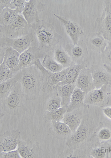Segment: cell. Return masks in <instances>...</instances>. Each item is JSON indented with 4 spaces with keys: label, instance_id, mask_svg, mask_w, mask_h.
Wrapping results in <instances>:
<instances>
[{
    "label": "cell",
    "instance_id": "19",
    "mask_svg": "<svg viewBox=\"0 0 111 158\" xmlns=\"http://www.w3.org/2000/svg\"><path fill=\"white\" fill-rule=\"evenodd\" d=\"M108 43L99 32L90 33L87 37L86 45L92 51L99 53L104 51Z\"/></svg>",
    "mask_w": 111,
    "mask_h": 158
},
{
    "label": "cell",
    "instance_id": "37",
    "mask_svg": "<svg viewBox=\"0 0 111 158\" xmlns=\"http://www.w3.org/2000/svg\"><path fill=\"white\" fill-rule=\"evenodd\" d=\"M0 158H20L19 152L17 149L10 151L6 152H0Z\"/></svg>",
    "mask_w": 111,
    "mask_h": 158
},
{
    "label": "cell",
    "instance_id": "21",
    "mask_svg": "<svg viewBox=\"0 0 111 158\" xmlns=\"http://www.w3.org/2000/svg\"><path fill=\"white\" fill-rule=\"evenodd\" d=\"M50 131L54 137L59 139H68L73 133L65 123L55 121L50 122Z\"/></svg>",
    "mask_w": 111,
    "mask_h": 158
},
{
    "label": "cell",
    "instance_id": "16",
    "mask_svg": "<svg viewBox=\"0 0 111 158\" xmlns=\"http://www.w3.org/2000/svg\"><path fill=\"white\" fill-rule=\"evenodd\" d=\"M55 17L62 23L65 31L72 40L73 45H77L80 38L84 35V32L77 23L65 17L54 14Z\"/></svg>",
    "mask_w": 111,
    "mask_h": 158
},
{
    "label": "cell",
    "instance_id": "22",
    "mask_svg": "<svg viewBox=\"0 0 111 158\" xmlns=\"http://www.w3.org/2000/svg\"><path fill=\"white\" fill-rule=\"evenodd\" d=\"M85 93L79 88L76 87L72 94L69 104L68 106L67 112H71L81 108L89 109L90 106L84 102Z\"/></svg>",
    "mask_w": 111,
    "mask_h": 158
},
{
    "label": "cell",
    "instance_id": "27",
    "mask_svg": "<svg viewBox=\"0 0 111 158\" xmlns=\"http://www.w3.org/2000/svg\"><path fill=\"white\" fill-rule=\"evenodd\" d=\"M111 152V145L95 144L90 146L89 155L91 158H109Z\"/></svg>",
    "mask_w": 111,
    "mask_h": 158
},
{
    "label": "cell",
    "instance_id": "1",
    "mask_svg": "<svg viewBox=\"0 0 111 158\" xmlns=\"http://www.w3.org/2000/svg\"><path fill=\"white\" fill-rule=\"evenodd\" d=\"M20 71L21 77L19 82L25 98L28 101L36 100L39 96L43 83L41 71L35 65Z\"/></svg>",
    "mask_w": 111,
    "mask_h": 158
},
{
    "label": "cell",
    "instance_id": "4",
    "mask_svg": "<svg viewBox=\"0 0 111 158\" xmlns=\"http://www.w3.org/2000/svg\"><path fill=\"white\" fill-rule=\"evenodd\" d=\"M24 98L21 84L18 82L8 96L1 102V108L9 115L21 117L26 112Z\"/></svg>",
    "mask_w": 111,
    "mask_h": 158
},
{
    "label": "cell",
    "instance_id": "25",
    "mask_svg": "<svg viewBox=\"0 0 111 158\" xmlns=\"http://www.w3.org/2000/svg\"><path fill=\"white\" fill-rule=\"evenodd\" d=\"M20 55V53L12 48H7L2 62L12 71L19 65Z\"/></svg>",
    "mask_w": 111,
    "mask_h": 158
},
{
    "label": "cell",
    "instance_id": "30",
    "mask_svg": "<svg viewBox=\"0 0 111 158\" xmlns=\"http://www.w3.org/2000/svg\"><path fill=\"white\" fill-rule=\"evenodd\" d=\"M0 12V25L2 26L11 24L19 15L17 10L8 8H5Z\"/></svg>",
    "mask_w": 111,
    "mask_h": 158
},
{
    "label": "cell",
    "instance_id": "26",
    "mask_svg": "<svg viewBox=\"0 0 111 158\" xmlns=\"http://www.w3.org/2000/svg\"><path fill=\"white\" fill-rule=\"evenodd\" d=\"M76 87L75 85L73 84H65L56 87L58 94L61 99V106L68 107L72 94Z\"/></svg>",
    "mask_w": 111,
    "mask_h": 158
},
{
    "label": "cell",
    "instance_id": "40",
    "mask_svg": "<svg viewBox=\"0 0 111 158\" xmlns=\"http://www.w3.org/2000/svg\"><path fill=\"white\" fill-rule=\"evenodd\" d=\"M110 158H111V152L110 154Z\"/></svg>",
    "mask_w": 111,
    "mask_h": 158
},
{
    "label": "cell",
    "instance_id": "33",
    "mask_svg": "<svg viewBox=\"0 0 111 158\" xmlns=\"http://www.w3.org/2000/svg\"><path fill=\"white\" fill-rule=\"evenodd\" d=\"M61 99L57 93V89L53 91L47 101L46 111H52L61 107Z\"/></svg>",
    "mask_w": 111,
    "mask_h": 158
},
{
    "label": "cell",
    "instance_id": "3",
    "mask_svg": "<svg viewBox=\"0 0 111 158\" xmlns=\"http://www.w3.org/2000/svg\"><path fill=\"white\" fill-rule=\"evenodd\" d=\"M96 129L93 117L89 114L83 115L79 127L66 139L65 145L69 148L76 149L89 146Z\"/></svg>",
    "mask_w": 111,
    "mask_h": 158
},
{
    "label": "cell",
    "instance_id": "18",
    "mask_svg": "<svg viewBox=\"0 0 111 158\" xmlns=\"http://www.w3.org/2000/svg\"><path fill=\"white\" fill-rule=\"evenodd\" d=\"M75 85L76 87L86 94L96 89L90 69L85 68L81 70L76 80Z\"/></svg>",
    "mask_w": 111,
    "mask_h": 158
},
{
    "label": "cell",
    "instance_id": "11",
    "mask_svg": "<svg viewBox=\"0 0 111 158\" xmlns=\"http://www.w3.org/2000/svg\"><path fill=\"white\" fill-rule=\"evenodd\" d=\"M45 4L39 0H30L27 2L23 15L29 24L32 25L40 21L39 14L45 10Z\"/></svg>",
    "mask_w": 111,
    "mask_h": 158
},
{
    "label": "cell",
    "instance_id": "23",
    "mask_svg": "<svg viewBox=\"0 0 111 158\" xmlns=\"http://www.w3.org/2000/svg\"><path fill=\"white\" fill-rule=\"evenodd\" d=\"M83 117L81 109L75 110L72 111L67 112L62 120L69 127L72 133H74L79 127Z\"/></svg>",
    "mask_w": 111,
    "mask_h": 158
},
{
    "label": "cell",
    "instance_id": "35",
    "mask_svg": "<svg viewBox=\"0 0 111 158\" xmlns=\"http://www.w3.org/2000/svg\"><path fill=\"white\" fill-rule=\"evenodd\" d=\"M27 2L25 0H10L8 8L16 10L21 14L24 10Z\"/></svg>",
    "mask_w": 111,
    "mask_h": 158
},
{
    "label": "cell",
    "instance_id": "7",
    "mask_svg": "<svg viewBox=\"0 0 111 158\" xmlns=\"http://www.w3.org/2000/svg\"><path fill=\"white\" fill-rule=\"evenodd\" d=\"M34 39V35L31 32L26 35L14 39L1 36V52H5L7 48L11 47L22 54L30 47Z\"/></svg>",
    "mask_w": 111,
    "mask_h": 158
},
{
    "label": "cell",
    "instance_id": "24",
    "mask_svg": "<svg viewBox=\"0 0 111 158\" xmlns=\"http://www.w3.org/2000/svg\"><path fill=\"white\" fill-rule=\"evenodd\" d=\"M21 77V71L18 72L12 78L7 81L0 84V99L1 102L8 96L18 82Z\"/></svg>",
    "mask_w": 111,
    "mask_h": 158
},
{
    "label": "cell",
    "instance_id": "9",
    "mask_svg": "<svg viewBox=\"0 0 111 158\" xmlns=\"http://www.w3.org/2000/svg\"><path fill=\"white\" fill-rule=\"evenodd\" d=\"M46 55L39 47H30L21 54L19 65L12 71V73L15 75L21 70L34 65L38 60L44 58Z\"/></svg>",
    "mask_w": 111,
    "mask_h": 158
},
{
    "label": "cell",
    "instance_id": "36",
    "mask_svg": "<svg viewBox=\"0 0 111 158\" xmlns=\"http://www.w3.org/2000/svg\"><path fill=\"white\" fill-rule=\"evenodd\" d=\"M101 59L104 65L111 66V44L108 43L104 51L102 53Z\"/></svg>",
    "mask_w": 111,
    "mask_h": 158
},
{
    "label": "cell",
    "instance_id": "34",
    "mask_svg": "<svg viewBox=\"0 0 111 158\" xmlns=\"http://www.w3.org/2000/svg\"><path fill=\"white\" fill-rule=\"evenodd\" d=\"M10 69L2 62L0 65V81L1 83L7 81L14 76Z\"/></svg>",
    "mask_w": 111,
    "mask_h": 158
},
{
    "label": "cell",
    "instance_id": "41",
    "mask_svg": "<svg viewBox=\"0 0 111 158\" xmlns=\"http://www.w3.org/2000/svg\"><path fill=\"white\" fill-rule=\"evenodd\" d=\"M110 87L111 88V84H110ZM111 92L110 93H109V94H111Z\"/></svg>",
    "mask_w": 111,
    "mask_h": 158
},
{
    "label": "cell",
    "instance_id": "2",
    "mask_svg": "<svg viewBox=\"0 0 111 158\" xmlns=\"http://www.w3.org/2000/svg\"><path fill=\"white\" fill-rule=\"evenodd\" d=\"M31 25L39 42V49L46 54L54 50L62 37L56 32L53 26L42 19Z\"/></svg>",
    "mask_w": 111,
    "mask_h": 158
},
{
    "label": "cell",
    "instance_id": "29",
    "mask_svg": "<svg viewBox=\"0 0 111 158\" xmlns=\"http://www.w3.org/2000/svg\"><path fill=\"white\" fill-rule=\"evenodd\" d=\"M90 148L88 146L85 148H79L76 149L68 148L60 154L58 158H90L89 155Z\"/></svg>",
    "mask_w": 111,
    "mask_h": 158
},
{
    "label": "cell",
    "instance_id": "13",
    "mask_svg": "<svg viewBox=\"0 0 111 158\" xmlns=\"http://www.w3.org/2000/svg\"><path fill=\"white\" fill-rule=\"evenodd\" d=\"M111 144V123L102 122L96 128L91 139L90 146Z\"/></svg>",
    "mask_w": 111,
    "mask_h": 158
},
{
    "label": "cell",
    "instance_id": "39",
    "mask_svg": "<svg viewBox=\"0 0 111 158\" xmlns=\"http://www.w3.org/2000/svg\"><path fill=\"white\" fill-rule=\"evenodd\" d=\"M104 67L105 69H106L111 74V66L104 65Z\"/></svg>",
    "mask_w": 111,
    "mask_h": 158
},
{
    "label": "cell",
    "instance_id": "10",
    "mask_svg": "<svg viewBox=\"0 0 111 158\" xmlns=\"http://www.w3.org/2000/svg\"><path fill=\"white\" fill-rule=\"evenodd\" d=\"M105 84L99 89H94L86 94L85 97V104L95 106L99 107H105L110 102L109 94L107 91V86Z\"/></svg>",
    "mask_w": 111,
    "mask_h": 158
},
{
    "label": "cell",
    "instance_id": "28",
    "mask_svg": "<svg viewBox=\"0 0 111 158\" xmlns=\"http://www.w3.org/2000/svg\"><path fill=\"white\" fill-rule=\"evenodd\" d=\"M54 56L56 61L62 65L65 69L72 67L75 64L61 46L57 45L54 49Z\"/></svg>",
    "mask_w": 111,
    "mask_h": 158
},
{
    "label": "cell",
    "instance_id": "6",
    "mask_svg": "<svg viewBox=\"0 0 111 158\" xmlns=\"http://www.w3.org/2000/svg\"><path fill=\"white\" fill-rule=\"evenodd\" d=\"M32 25L27 23L23 15L19 14L17 19L11 24L0 25L1 36L11 39L21 37L30 33Z\"/></svg>",
    "mask_w": 111,
    "mask_h": 158
},
{
    "label": "cell",
    "instance_id": "32",
    "mask_svg": "<svg viewBox=\"0 0 111 158\" xmlns=\"http://www.w3.org/2000/svg\"><path fill=\"white\" fill-rule=\"evenodd\" d=\"M42 64L45 69L52 73L59 72L64 69L62 65L58 63L48 55L46 54L43 58Z\"/></svg>",
    "mask_w": 111,
    "mask_h": 158
},
{
    "label": "cell",
    "instance_id": "14",
    "mask_svg": "<svg viewBox=\"0 0 111 158\" xmlns=\"http://www.w3.org/2000/svg\"><path fill=\"white\" fill-rule=\"evenodd\" d=\"M21 158L41 157L42 148L39 143H34L30 139L20 140L17 149Z\"/></svg>",
    "mask_w": 111,
    "mask_h": 158
},
{
    "label": "cell",
    "instance_id": "12",
    "mask_svg": "<svg viewBox=\"0 0 111 158\" xmlns=\"http://www.w3.org/2000/svg\"><path fill=\"white\" fill-rule=\"evenodd\" d=\"M21 139V133L19 129L8 130L0 136V152H6L17 149Z\"/></svg>",
    "mask_w": 111,
    "mask_h": 158
},
{
    "label": "cell",
    "instance_id": "31",
    "mask_svg": "<svg viewBox=\"0 0 111 158\" xmlns=\"http://www.w3.org/2000/svg\"><path fill=\"white\" fill-rule=\"evenodd\" d=\"M68 107L61 106L52 111H46L44 116V120L45 123L51 122L55 121L61 122L63 118L64 115L67 112Z\"/></svg>",
    "mask_w": 111,
    "mask_h": 158
},
{
    "label": "cell",
    "instance_id": "15",
    "mask_svg": "<svg viewBox=\"0 0 111 158\" xmlns=\"http://www.w3.org/2000/svg\"><path fill=\"white\" fill-rule=\"evenodd\" d=\"M65 49L75 64H81L89 54L86 44L83 40L79 41L77 45L68 44Z\"/></svg>",
    "mask_w": 111,
    "mask_h": 158
},
{
    "label": "cell",
    "instance_id": "20",
    "mask_svg": "<svg viewBox=\"0 0 111 158\" xmlns=\"http://www.w3.org/2000/svg\"><path fill=\"white\" fill-rule=\"evenodd\" d=\"M89 64V61L87 59L85 58L81 64H75L71 67L67 73L65 80L58 84L56 86L55 89H56V87L57 86L65 85V84L75 85L76 80L81 70L88 67Z\"/></svg>",
    "mask_w": 111,
    "mask_h": 158
},
{
    "label": "cell",
    "instance_id": "17",
    "mask_svg": "<svg viewBox=\"0 0 111 158\" xmlns=\"http://www.w3.org/2000/svg\"><path fill=\"white\" fill-rule=\"evenodd\" d=\"M90 69L96 89H99L105 84H111V74L106 69L94 65L91 66Z\"/></svg>",
    "mask_w": 111,
    "mask_h": 158
},
{
    "label": "cell",
    "instance_id": "8",
    "mask_svg": "<svg viewBox=\"0 0 111 158\" xmlns=\"http://www.w3.org/2000/svg\"><path fill=\"white\" fill-rule=\"evenodd\" d=\"M102 14L96 19L98 31L111 44V0L104 1Z\"/></svg>",
    "mask_w": 111,
    "mask_h": 158
},
{
    "label": "cell",
    "instance_id": "5",
    "mask_svg": "<svg viewBox=\"0 0 111 158\" xmlns=\"http://www.w3.org/2000/svg\"><path fill=\"white\" fill-rule=\"evenodd\" d=\"M34 65L41 72L43 80V90L48 93L55 90L56 86L65 80L67 73L71 67L64 69L59 72L53 73L45 69L42 65L40 60H38Z\"/></svg>",
    "mask_w": 111,
    "mask_h": 158
},
{
    "label": "cell",
    "instance_id": "38",
    "mask_svg": "<svg viewBox=\"0 0 111 158\" xmlns=\"http://www.w3.org/2000/svg\"><path fill=\"white\" fill-rule=\"evenodd\" d=\"M103 111L104 114L109 118L111 120V107L104 108Z\"/></svg>",
    "mask_w": 111,
    "mask_h": 158
}]
</instances>
